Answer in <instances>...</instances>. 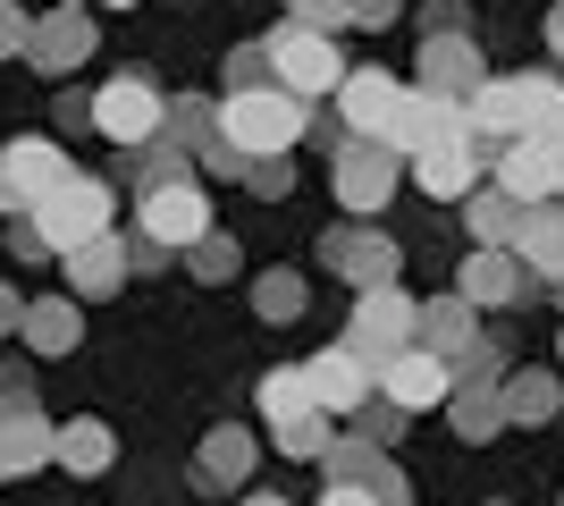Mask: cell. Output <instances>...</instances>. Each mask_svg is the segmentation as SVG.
Returning a JSON list of instances; mask_svg holds the SVG:
<instances>
[{
    "mask_svg": "<svg viewBox=\"0 0 564 506\" xmlns=\"http://www.w3.org/2000/svg\"><path fill=\"white\" fill-rule=\"evenodd\" d=\"M25 43H34V25H25L18 9H9V0H0V51H25Z\"/></svg>",
    "mask_w": 564,
    "mask_h": 506,
    "instance_id": "34",
    "label": "cell"
},
{
    "mask_svg": "<svg viewBox=\"0 0 564 506\" xmlns=\"http://www.w3.org/2000/svg\"><path fill=\"white\" fill-rule=\"evenodd\" d=\"M506 413H514V422H547V413H556V380H547V372L506 380Z\"/></svg>",
    "mask_w": 564,
    "mask_h": 506,
    "instance_id": "26",
    "label": "cell"
},
{
    "mask_svg": "<svg viewBox=\"0 0 564 506\" xmlns=\"http://www.w3.org/2000/svg\"><path fill=\"white\" fill-rule=\"evenodd\" d=\"M94 237H110V186L85 177V169H68V177L18 219V262H51V254L68 262L76 245H94Z\"/></svg>",
    "mask_w": 564,
    "mask_h": 506,
    "instance_id": "1",
    "label": "cell"
},
{
    "mask_svg": "<svg viewBox=\"0 0 564 506\" xmlns=\"http://www.w3.org/2000/svg\"><path fill=\"white\" fill-rule=\"evenodd\" d=\"M245 177H253V194H270V203H279V194L295 186V177H286V161H253Z\"/></svg>",
    "mask_w": 564,
    "mask_h": 506,
    "instance_id": "33",
    "label": "cell"
},
{
    "mask_svg": "<svg viewBox=\"0 0 564 506\" xmlns=\"http://www.w3.org/2000/svg\"><path fill=\"white\" fill-rule=\"evenodd\" d=\"M194 270H203V279H228V270H236V245L228 237H203V245H194Z\"/></svg>",
    "mask_w": 564,
    "mask_h": 506,
    "instance_id": "32",
    "label": "cell"
},
{
    "mask_svg": "<svg viewBox=\"0 0 564 506\" xmlns=\"http://www.w3.org/2000/svg\"><path fill=\"white\" fill-rule=\"evenodd\" d=\"M295 25L329 34V25H354V0H295Z\"/></svg>",
    "mask_w": 564,
    "mask_h": 506,
    "instance_id": "31",
    "label": "cell"
},
{
    "mask_svg": "<svg viewBox=\"0 0 564 506\" xmlns=\"http://www.w3.org/2000/svg\"><path fill=\"white\" fill-rule=\"evenodd\" d=\"M397 76H379V68H354L346 85H337V119H346L354 144H388V127H397Z\"/></svg>",
    "mask_w": 564,
    "mask_h": 506,
    "instance_id": "9",
    "label": "cell"
},
{
    "mask_svg": "<svg viewBox=\"0 0 564 506\" xmlns=\"http://www.w3.org/2000/svg\"><path fill=\"white\" fill-rule=\"evenodd\" d=\"M471 228H480V237H489V245L522 237V203H514V194H506V186H497V194H480V203H471Z\"/></svg>",
    "mask_w": 564,
    "mask_h": 506,
    "instance_id": "27",
    "label": "cell"
},
{
    "mask_svg": "<svg viewBox=\"0 0 564 506\" xmlns=\"http://www.w3.org/2000/svg\"><path fill=\"white\" fill-rule=\"evenodd\" d=\"M379 18H397V0H354V25H379Z\"/></svg>",
    "mask_w": 564,
    "mask_h": 506,
    "instance_id": "36",
    "label": "cell"
},
{
    "mask_svg": "<svg viewBox=\"0 0 564 506\" xmlns=\"http://www.w3.org/2000/svg\"><path fill=\"white\" fill-rule=\"evenodd\" d=\"M253 304H261V321H270V330H286V321L304 313V279H286V270H270V279L253 288Z\"/></svg>",
    "mask_w": 564,
    "mask_h": 506,
    "instance_id": "28",
    "label": "cell"
},
{
    "mask_svg": "<svg viewBox=\"0 0 564 506\" xmlns=\"http://www.w3.org/2000/svg\"><path fill=\"white\" fill-rule=\"evenodd\" d=\"M413 186L438 194V203H464V194L480 186V152H471V136H455V144H430L422 161H413Z\"/></svg>",
    "mask_w": 564,
    "mask_h": 506,
    "instance_id": "14",
    "label": "cell"
},
{
    "mask_svg": "<svg viewBox=\"0 0 564 506\" xmlns=\"http://www.w3.org/2000/svg\"><path fill=\"white\" fill-rule=\"evenodd\" d=\"M413 330H422V304H413L404 288H371V295H354L346 355H362L371 372H388L397 355H413Z\"/></svg>",
    "mask_w": 564,
    "mask_h": 506,
    "instance_id": "3",
    "label": "cell"
},
{
    "mask_svg": "<svg viewBox=\"0 0 564 506\" xmlns=\"http://www.w3.org/2000/svg\"><path fill=\"white\" fill-rule=\"evenodd\" d=\"M388 194H397V152L346 136V144H337V203H346V212H379Z\"/></svg>",
    "mask_w": 564,
    "mask_h": 506,
    "instance_id": "11",
    "label": "cell"
},
{
    "mask_svg": "<svg viewBox=\"0 0 564 506\" xmlns=\"http://www.w3.org/2000/svg\"><path fill=\"white\" fill-rule=\"evenodd\" d=\"M59 456V431H51L34 406H18L9 422H0V482H18V473H34V464Z\"/></svg>",
    "mask_w": 564,
    "mask_h": 506,
    "instance_id": "16",
    "label": "cell"
},
{
    "mask_svg": "<svg viewBox=\"0 0 564 506\" xmlns=\"http://www.w3.org/2000/svg\"><path fill=\"white\" fill-rule=\"evenodd\" d=\"M85 51H94V25H85V9H51V18L34 25V43H25V60H34L43 76H68L76 60H85Z\"/></svg>",
    "mask_w": 564,
    "mask_h": 506,
    "instance_id": "15",
    "label": "cell"
},
{
    "mask_svg": "<svg viewBox=\"0 0 564 506\" xmlns=\"http://www.w3.org/2000/svg\"><path fill=\"white\" fill-rule=\"evenodd\" d=\"M422 330H430V346H422V355H438V363H447L455 346L471 355V304H464V295H447V304H422Z\"/></svg>",
    "mask_w": 564,
    "mask_h": 506,
    "instance_id": "23",
    "label": "cell"
},
{
    "mask_svg": "<svg viewBox=\"0 0 564 506\" xmlns=\"http://www.w3.org/2000/svg\"><path fill=\"white\" fill-rule=\"evenodd\" d=\"M59 9H76V0H59Z\"/></svg>",
    "mask_w": 564,
    "mask_h": 506,
    "instance_id": "41",
    "label": "cell"
},
{
    "mask_svg": "<svg viewBox=\"0 0 564 506\" xmlns=\"http://www.w3.org/2000/svg\"><path fill=\"white\" fill-rule=\"evenodd\" d=\"M304 380H312V406L337 422V413H362V406H371L379 372H371L362 355H346V346H337V355H312V363H304Z\"/></svg>",
    "mask_w": 564,
    "mask_h": 506,
    "instance_id": "12",
    "label": "cell"
},
{
    "mask_svg": "<svg viewBox=\"0 0 564 506\" xmlns=\"http://www.w3.org/2000/svg\"><path fill=\"white\" fill-rule=\"evenodd\" d=\"M94 127L110 136V144H161L169 136V101L143 85V76H110L94 94Z\"/></svg>",
    "mask_w": 564,
    "mask_h": 506,
    "instance_id": "5",
    "label": "cell"
},
{
    "mask_svg": "<svg viewBox=\"0 0 564 506\" xmlns=\"http://www.w3.org/2000/svg\"><path fill=\"white\" fill-rule=\"evenodd\" d=\"M9 330H25V304H18L9 288H0V337H9Z\"/></svg>",
    "mask_w": 564,
    "mask_h": 506,
    "instance_id": "37",
    "label": "cell"
},
{
    "mask_svg": "<svg viewBox=\"0 0 564 506\" xmlns=\"http://www.w3.org/2000/svg\"><path fill=\"white\" fill-rule=\"evenodd\" d=\"M219 136H228L245 161H286L295 136H312V110L279 85H261V94H228L219 101Z\"/></svg>",
    "mask_w": 564,
    "mask_h": 506,
    "instance_id": "2",
    "label": "cell"
},
{
    "mask_svg": "<svg viewBox=\"0 0 564 506\" xmlns=\"http://www.w3.org/2000/svg\"><path fill=\"white\" fill-rule=\"evenodd\" d=\"M514 254L531 270H547V279H564V219L556 212H540V219H522V237H514Z\"/></svg>",
    "mask_w": 564,
    "mask_h": 506,
    "instance_id": "24",
    "label": "cell"
},
{
    "mask_svg": "<svg viewBox=\"0 0 564 506\" xmlns=\"http://www.w3.org/2000/svg\"><path fill=\"white\" fill-rule=\"evenodd\" d=\"M464 295H480V304L514 295V262H506V254H471L464 262Z\"/></svg>",
    "mask_w": 564,
    "mask_h": 506,
    "instance_id": "29",
    "label": "cell"
},
{
    "mask_svg": "<svg viewBox=\"0 0 564 506\" xmlns=\"http://www.w3.org/2000/svg\"><path fill=\"white\" fill-rule=\"evenodd\" d=\"M261 85H270V43H245L228 60V94H261Z\"/></svg>",
    "mask_w": 564,
    "mask_h": 506,
    "instance_id": "30",
    "label": "cell"
},
{
    "mask_svg": "<svg viewBox=\"0 0 564 506\" xmlns=\"http://www.w3.org/2000/svg\"><path fill=\"white\" fill-rule=\"evenodd\" d=\"M497 186L514 194L522 212H531V203H547V194H564V136H522V144H506Z\"/></svg>",
    "mask_w": 564,
    "mask_h": 506,
    "instance_id": "10",
    "label": "cell"
},
{
    "mask_svg": "<svg viewBox=\"0 0 564 506\" xmlns=\"http://www.w3.org/2000/svg\"><path fill=\"white\" fill-rule=\"evenodd\" d=\"M270 76H279V94L312 101V94H337V85H346V60H337L329 34H312V25L286 18L279 34H270Z\"/></svg>",
    "mask_w": 564,
    "mask_h": 506,
    "instance_id": "4",
    "label": "cell"
},
{
    "mask_svg": "<svg viewBox=\"0 0 564 506\" xmlns=\"http://www.w3.org/2000/svg\"><path fill=\"white\" fill-rule=\"evenodd\" d=\"M59 464L68 473H101L110 464V422H68L59 431Z\"/></svg>",
    "mask_w": 564,
    "mask_h": 506,
    "instance_id": "25",
    "label": "cell"
},
{
    "mask_svg": "<svg viewBox=\"0 0 564 506\" xmlns=\"http://www.w3.org/2000/svg\"><path fill=\"white\" fill-rule=\"evenodd\" d=\"M321 254H329V262L346 270V279H354L362 295H371V288H397V245H388V237H371V228H354V237H329Z\"/></svg>",
    "mask_w": 564,
    "mask_h": 506,
    "instance_id": "17",
    "label": "cell"
},
{
    "mask_svg": "<svg viewBox=\"0 0 564 506\" xmlns=\"http://www.w3.org/2000/svg\"><path fill=\"white\" fill-rule=\"evenodd\" d=\"M245 506H286V498H270V489H261V498H245Z\"/></svg>",
    "mask_w": 564,
    "mask_h": 506,
    "instance_id": "39",
    "label": "cell"
},
{
    "mask_svg": "<svg viewBox=\"0 0 564 506\" xmlns=\"http://www.w3.org/2000/svg\"><path fill=\"white\" fill-rule=\"evenodd\" d=\"M321 506H379V489H362V482H329V489H321Z\"/></svg>",
    "mask_w": 564,
    "mask_h": 506,
    "instance_id": "35",
    "label": "cell"
},
{
    "mask_svg": "<svg viewBox=\"0 0 564 506\" xmlns=\"http://www.w3.org/2000/svg\"><path fill=\"white\" fill-rule=\"evenodd\" d=\"M245 473H253V431H245V422H219V431L203 439V464H194V482H203V489H236Z\"/></svg>",
    "mask_w": 564,
    "mask_h": 506,
    "instance_id": "19",
    "label": "cell"
},
{
    "mask_svg": "<svg viewBox=\"0 0 564 506\" xmlns=\"http://www.w3.org/2000/svg\"><path fill=\"white\" fill-rule=\"evenodd\" d=\"M68 177V161H59V144H43V136H18V144L0 152V212H34L51 186Z\"/></svg>",
    "mask_w": 564,
    "mask_h": 506,
    "instance_id": "7",
    "label": "cell"
},
{
    "mask_svg": "<svg viewBox=\"0 0 564 506\" xmlns=\"http://www.w3.org/2000/svg\"><path fill=\"white\" fill-rule=\"evenodd\" d=\"M68 279H76V295H110L118 279H127V245H118V237L76 245V254H68Z\"/></svg>",
    "mask_w": 564,
    "mask_h": 506,
    "instance_id": "22",
    "label": "cell"
},
{
    "mask_svg": "<svg viewBox=\"0 0 564 506\" xmlns=\"http://www.w3.org/2000/svg\"><path fill=\"white\" fill-rule=\"evenodd\" d=\"M110 9H135V0H110Z\"/></svg>",
    "mask_w": 564,
    "mask_h": 506,
    "instance_id": "40",
    "label": "cell"
},
{
    "mask_svg": "<svg viewBox=\"0 0 564 506\" xmlns=\"http://www.w3.org/2000/svg\"><path fill=\"white\" fill-rule=\"evenodd\" d=\"M76 337H85V313H76L68 295H43V304H25V346H34V355H68Z\"/></svg>",
    "mask_w": 564,
    "mask_h": 506,
    "instance_id": "21",
    "label": "cell"
},
{
    "mask_svg": "<svg viewBox=\"0 0 564 506\" xmlns=\"http://www.w3.org/2000/svg\"><path fill=\"white\" fill-rule=\"evenodd\" d=\"M261 413H270V431H295L312 406V380H304V363H279V372H261Z\"/></svg>",
    "mask_w": 564,
    "mask_h": 506,
    "instance_id": "20",
    "label": "cell"
},
{
    "mask_svg": "<svg viewBox=\"0 0 564 506\" xmlns=\"http://www.w3.org/2000/svg\"><path fill=\"white\" fill-rule=\"evenodd\" d=\"M547 43H556V51H564V9H556V18H547Z\"/></svg>",
    "mask_w": 564,
    "mask_h": 506,
    "instance_id": "38",
    "label": "cell"
},
{
    "mask_svg": "<svg viewBox=\"0 0 564 506\" xmlns=\"http://www.w3.org/2000/svg\"><path fill=\"white\" fill-rule=\"evenodd\" d=\"M455 136H471V127H464V101H447V94H422V85H413V94L397 101L388 152H413V161H422L430 144H455Z\"/></svg>",
    "mask_w": 564,
    "mask_h": 506,
    "instance_id": "8",
    "label": "cell"
},
{
    "mask_svg": "<svg viewBox=\"0 0 564 506\" xmlns=\"http://www.w3.org/2000/svg\"><path fill=\"white\" fill-rule=\"evenodd\" d=\"M143 237L152 245H203L212 237V203H203V186L194 177H152L143 186Z\"/></svg>",
    "mask_w": 564,
    "mask_h": 506,
    "instance_id": "6",
    "label": "cell"
},
{
    "mask_svg": "<svg viewBox=\"0 0 564 506\" xmlns=\"http://www.w3.org/2000/svg\"><path fill=\"white\" fill-rule=\"evenodd\" d=\"M489 76H480V60H471V43H455V34H438V43L422 51V94H447V101H464V94H480Z\"/></svg>",
    "mask_w": 564,
    "mask_h": 506,
    "instance_id": "18",
    "label": "cell"
},
{
    "mask_svg": "<svg viewBox=\"0 0 564 506\" xmlns=\"http://www.w3.org/2000/svg\"><path fill=\"white\" fill-rule=\"evenodd\" d=\"M447 388H455V372H447L438 355H422V346H413V355H397L388 372H379V397H388V413H430Z\"/></svg>",
    "mask_w": 564,
    "mask_h": 506,
    "instance_id": "13",
    "label": "cell"
}]
</instances>
